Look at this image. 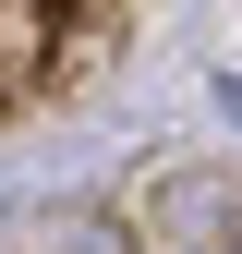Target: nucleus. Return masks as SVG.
<instances>
[{"label": "nucleus", "mask_w": 242, "mask_h": 254, "mask_svg": "<svg viewBox=\"0 0 242 254\" xmlns=\"http://www.w3.org/2000/svg\"><path fill=\"white\" fill-rule=\"evenodd\" d=\"M230 254H242V242H230Z\"/></svg>", "instance_id": "2"}, {"label": "nucleus", "mask_w": 242, "mask_h": 254, "mask_svg": "<svg viewBox=\"0 0 242 254\" xmlns=\"http://www.w3.org/2000/svg\"><path fill=\"white\" fill-rule=\"evenodd\" d=\"M49 254H133V242H121V230H97V218H85V230H60Z\"/></svg>", "instance_id": "1"}]
</instances>
